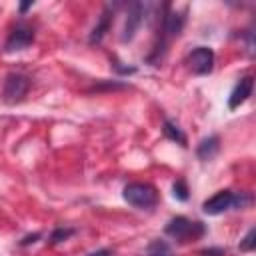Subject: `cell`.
Returning a JSON list of instances; mask_svg holds the SVG:
<instances>
[{
    "label": "cell",
    "mask_w": 256,
    "mask_h": 256,
    "mask_svg": "<svg viewBox=\"0 0 256 256\" xmlns=\"http://www.w3.org/2000/svg\"><path fill=\"white\" fill-rule=\"evenodd\" d=\"M144 10H146V4H140V2L130 4L128 16H126V24H124V30H122V42L134 38V34L138 32V28H140V24L144 20Z\"/></svg>",
    "instance_id": "ba28073f"
},
{
    "label": "cell",
    "mask_w": 256,
    "mask_h": 256,
    "mask_svg": "<svg viewBox=\"0 0 256 256\" xmlns=\"http://www.w3.org/2000/svg\"><path fill=\"white\" fill-rule=\"evenodd\" d=\"M218 150H220V138L218 136H208L198 144L196 154H198L200 160H212L218 154Z\"/></svg>",
    "instance_id": "30bf717a"
},
{
    "label": "cell",
    "mask_w": 256,
    "mask_h": 256,
    "mask_svg": "<svg viewBox=\"0 0 256 256\" xmlns=\"http://www.w3.org/2000/svg\"><path fill=\"white\" fill-rule=\"evenodd\" d=\"M164 136L170 138V140H174V142H178V144H182V146H186V136H184V132L178 128V124H174V122H170V120L164 122Z\"/></svg>",
    "instance_id": "7c38bea8"
},
{
    "label": "cell",
    "mask_w": 256,
    "mask_h": 256,
    "mask_svg": "<svg viewBox=\"0 0 256 256\" xmlns=\"http://www.w3.org/2000/svg\"><path fill=\"white\" fill-rule=\"evenodd\" d=\"M172 194H174V198H178V200H188V186H186V182L184 180H176L174 182V186H172Z\"/></svg>",
    "instance_id": "5bb4252c"
},
{
    "label": "cell",
    "mask_w": 256,
    "mask_h": 256,
    "mask_svg": "<svg viewBox=\"0 0 256 256\" xmlns=\"http://www.w3.org/2000/svg\"><path fill=\"white\" fill-rule=\"evenodd\" d=\"M72 234H74V230H72V228H56V230L52 232V236H50V242H52V244H56V242L68 240Z\"/></svg>",
    "instance_id": "9a60e30c"
},
{
    "label": "cell",
    "mask_w": 256,
    "mask_h": 256,
    "mask_svg": "<svg viewBox=\"0 0 256 256\" xmlns=\"http://www.w3.org/2000/svg\"><path fill=\"white\" fill-rule=\"evenodd\" d=\"M122 196L130 206H134L138 210H150L158 204V192L148 182H130V184H126L124 190H122Z\"/></svg>",
    "instance_id": "7a4b0ae2"
},
{
    "label": "cell",
    "mask_w": 256,
    "mask_h": 256,
    "mask_svg": "<svg viewBox=\"0 0 256 256\" xmlns=\"http://www.w3.org/2000/svg\"><path fill=\"white\" fill-rule=\"evenodd\" d=\"M146 256H174V254H172V248H170L164 240H154V242L148 246Z\"/></svg>",
    "instance_id": "4fadbf2b"
},
{
    "label": "cell",
    "mask_w": 256,
    "mask_h": 256,
    "mask_svg": "<svg viewBox=\"0 0 256 256\" xmlns=\"http://www.w3.org/2000/svg\"><path fill=\"white\" fill-rule=\"evenodd\" d=\"M40 234H34V236H28L26 240H22V244H30V242H36V238H38Z\"/></svg>",
    "instance_id": "d6986e66"
},
{
    "label": "cell",
    "mask_w": 256,
    "mask_h": 256,
    "mask_svg": "<svg viewBox=\"0 0 256 256\" xmlns=\"http://www.w3.org/2000/svg\"><path fill=\"white\" fill-rule=\"evenodd\" d=\"M110 22H112V10H110V6H108V8L102 12L98 24L94 26V30H92V34H90V44H98V42L104 38V34H106L108 28H110Z\"/></svg>",
    "instance_id": "8fae6325"
},
{
    "label": "cell",
    "mask_w": 256,
    "mask_h": 256,
    "mask_svg": "<svg viewBox=\"0 0 256 256\" xmlns=\"http://www.w3.org/2000/svg\"><path fill=\"white\" fill-rule=\"evenodd\" d=\"M30 90V78L20 74V72H12L6 76L4 86H2V100L6 104H16L20 100H24V96Z\"/></svg>",
    "instance_id": "5b68a950"
},
{
    "label": "cell",
    "mask_w": 256,
    "mask_h": 256,
    "mask_svg": "<svg viewBox=\"0 0 256 256\" xmlns=\"http://www.w3.org/2000/svg\"><path fill=\"white\" fill-rule=\"evenodd\" d=\"M186 64H188V68H190L194 74H198V76L210 74V72L214 70V52H212V48H208V46H198V48H194V50L188 54Z\"/></svg>",
    "instance_id": "8992f818"
},
{
    "label": "cell",
    "mask_w": 256,
    "mask_h": 256,
    "mask_svg": "<svg viewBox=\"0 0 256 256\" xmlns=\"http://www.w3.org/2000/svg\"><path fill=\"white\" fill-rule=\"evenodd\" d=\"M88 256H110V250H108V248H100V250H96V252H90Z\"/></svg>",
    "instance_id": "ac0fdd59"
},
{
    "label": "cell",
    "mask_w": 256,
    "mask_h": 256,
    "mask_svg": "<svg viewBox=\"0 0 256 256\" xmlns=\"http://www.w3.org/2000/svg\"><path fill=\"white\" fill-rule=\"evenodd\" d=\"M248 202H250V198L242 192L238 194V192H230V190H220L202 204V210L208 216H218L230 208H244Z\"/></svg>",
    "instance_id": "3957f363"
},
{
    "label": "cell",
    "mask_w": 256,
    "mask_h": 256,
    "mask_svg": "<svg viewBox=\"0 0 256 256\" xmlns=\"http://www.w3.org/2000/svg\"><path fill=\"white\" fill-rule=\"evenodd\" d=\"M164 232L168 236H172L174 240H178V242L184 244V242H190V240L200 238L204 234V224L202 222H196V220H190L186 216H176V218H172L166 224Z\"/></svg>",
    "instance_id": "277c9868"
},
{
    "label": "cell",
    "mask_w": 256,
    "mask_h": 256,
    "mask_svg": "<svg viewBox=\"0 0 256 256\" xmlns=\"http://www.w3.org/2000/svg\"><path fill=\"white\" fill-rule=\"evenodd\" d=\"M254 238H256V230H254V228H250V230H248V234L244 236V240L240 242V250H242V252H250V250L254 248V244H256V240H254Z\"/></svg>",
    "instance_id": "2e32d148"
},
{
    "label": "cell",
    "mask_w": 256,
    "mask_h": 256,
    "mask_svg": "<svg viewBox=\"0 0 256 256\" xmlns=\"http://www.w3.org/2000/svg\"><path fill=\"white\" fill-rule=\"evenodd\" d=\"M186 16L184 12H168L166 16H162V24H160V32H158V42L148 58V62H152L156 66V62H160V58L164 56V52L168 50V44L180 36L182 28H184Z\"/></svg>",
    "instance_id": "6da1fadb"
},
{
    "label": "cell",
    "mask_w": 256,
    "mask_h": 256,
    "mask_svg": "<svg viewBox=\"0 0 256 256\" xmlns=\"http://www.w3.org/2000/svg\"><path fill=\"white\" fill-rule=\"evenodd\" d=\"M222 254H224L222 248H210V250H204L202 252V256H222Z\"/></svg>",
    "instance_id": "e0dca14e"
},
{
    "label": "cell",
    "mask_w": 256,
    "mask_h": 256,
    "mask_svg": "<svg viewBox=\"0 0 256 256\" xmlns=\"http://www.w3.org/2000/svg\"><path fill=\"white\" fill-rule=\"evenodd\" d=\"M252 88H254V78L250 74H246L244 78H240V82L234 86V90L230 92V98H228V108L234 110L238 108L240 104H244L250 96H252Z\"/></svg>",
    "instance_id": "9c48e42d"
},
{
    "label": "cell",
    "mask_w": 256,
    "mask_h": 256,
    "mask_svg": "<svg viewBox=\"0 0 256 256\" xmlns=\"http://www.w3.org/2000/svg\"><path fill=\"white\" fill-rule=\"evenodd\" d=\"M32 42H34V32H32V28L20 24V26H16V28L10 32V36H8L6 44H4V50H6V52H18V50L28 48Z\"/></svg>",
    "instance_id": "52a82bcc"
},
{
    "label": "cell",
    "mask_w": 256,
    "mask_h": 256,
    "mask_svg": "<svg viewBox=\"0 0 256 256\" xmlns=\"http://www.w3.org/2000/svg\"><path fill=\"white\" fill-rule=\"evenodd\" d=\"M32 4H34V2H26V4H22V6H20V10H22V12H26V10H28Z\"/></svg>",
    "instance_id": "ffe728a7"
}]
</instances>
